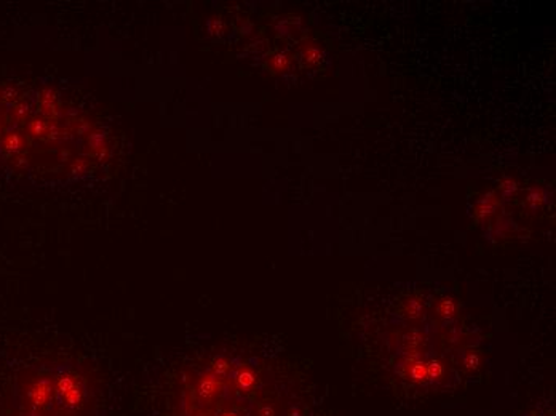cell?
<instances>
[{
    "label": "cell",
    "instance_id": "cell-2",
    "mask_svg": "<svg viewBox=\"0 0 556 416\" xmlns=\"http://www.w3.org/2000/svg\"><path fill=\"white\" fill-rule=\"evenodd\" d=\"M98 381L71 358L46 361L20 371L0 416H94Z\"/></svg>",
    "mask_w": 556,
    "mask_h": 416
},
{
    "label": "cell",
    "instance_id": "cell-1",
    "mask_svg": "<svg viewBox=\"0 0 556 416\" xmlns=\"http://www.w3.org/2000/svg\"><path fill=\"white\" fill-rule=\"evenodd\" d=\"M173 405L176 416H287L276 377L256 362L229 356L185 368Z\"/></svg>",
    "mask_w": 556,
    "mask_h": 416
}]
</instances>
